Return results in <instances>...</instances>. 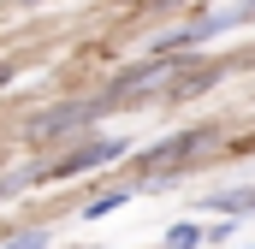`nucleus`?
I'll return each mask as SVG.
<instances>
[{
    "instance_id": "nucleus-1",
    "label": "nucleus",
    "mask_w": 255,
    "mask_h": 249,
    "mask_svg": "<svg viewBox=\"0 0 255 249\" xmlns=\"http://www.w3.org/2000/svg\"><path fill=\"white\" fill-rule=\"evenodd\" d=\"M113 101L101 95V101H60V107H48V113H36L30 119V136L36 142H60V136H71V130H83L89 119H101Z\"/></svg>"
},
{
    "instance_id": "nucleus-2",
    "label": "nucleus",
    "mask_w": 255,
    "mask_h": 249,
    "mask_svg": "<svg viewBox=\"0 0 255 249\" xmlns=\"http://www.w3.org/2000/svg\"><path fill=\"white\" fill-rule=\"evenodd\" d=\"M107 160H125V136H83L77 148H65L54 160V178H71V172H95Z\"/></svg>"
},
{
    "instance_id": "nucleus-3",
    "label": "nucleus",
    "mask_w": 255,
    "mask_h": 249,
    "mask_svg": "<svg viewBox=\"0 0 255 249\" xmlns=\"http://www.w3.org/2000/svg\"><path fill=\"white\" fill-rule=\"evenodd\" d=\"M202 136H208V130H178V136H166V142L142 148L130 166H136V172H148V178H154V172H172V166H184L196 148H202Z\"/></svg>"
},
{
    "instance_id": "nucleus-4",
    "label": "nucleus",
    "mask_w": 255,
    "mask_h": 249,
    "mask_svg": "<svg viewBox=\"0 0 255 249\" xmlns=\"http://www.w3.org/2000/svg\"><path fill=\"white\" fill-rule=\"evenodd\" d=\"M208 208H214V214H232V220H238V214H255V184H244V190H214Z\"/></svg>"
},
{
    "instance_id": "nucleus-5",
    "label": "nucleus",
    "mask_w": 255,
    "mask_h": 249,
    "mask_svg": "<svg viewBox=\"0 0 255 249\" xmlns=\"http://www.w3.org/2000/svg\"><path fill=\"white\" fill-rule=\"evenodd\" d=\"M196 244H202V226H190V220H178L166 232V249H196Z\"/></svg>"
},
{
    "instance_id": "nucleus-6",
    "label": "nucleus",
    "mask_w": 255,
    "mask_h": 249,
    "mask_svg": "<svg viewBox=\"0 0 255 249\" xmlns=\"http://www.w3.org/2000/svg\"><path fill=\"white\" fill-rule=\"evenodd\" d=\"M125 202H130V190H113V196H95L83 214H89V220H101V214H113V208H125Z\"/></svg>"
},
{
    "instance_id": "nucleus-7",
    "label": "nucleus",
    "mask_w": 255,
    "mask_h": 249,
    "mask_svg": "<svg viewBox=\"0 0 255 249\" xmlns=\"http://www.w3.org/2000/svg\"><path fill=\"white\" fill-rule=\"evenodd\" d=\"M0 249H48V232H18V238H6Z\"/></svg>"
},
{
    "instance_id": "nucleus-8",
    "label": "nucleus",
    "mask_w": 255,
    "mask_h": 249,
    "mask_svg": "<svg viewBox=\"0 0 255 249\" xmlns=\"http://www.w3.org/2000/svg\"><path fill=\"white\" fill-rule=\"evenodd\" d=\"M232 232H238V220H220V226L202 232V244H232Z\"/></svg>"
},
{
    "instance_id": "nucleus-9",
    "label": "nucleus",
    "mask_w": 255,
    "mask_h": 249,
    "mask_svg": "<svg viewBox=\"0 0 255 249\" xmlns=\"http://www.w3.org/2000/svg\"><path fill=\"white\" fill-rule=\"evenodd\" d=\"M232 24H255V0H238L232 6Z\"/></svg>"
},
{
    "instance_id": "nucleus-10",
    "label": "nucleus",
    "mask_w": 255,
    "mask_h": 249,
    "mask_svg": "<svg viewBox=\"0 0 255 249\" xmlns=\"http://www.w3.org/2000/svg\"><path fill=\"white\" fill-rule=\"evenodd\" d=\"M125 6H184V0H125Z\"/></svg>"
},
{
    "instance_id": "nucleus-11",
    "label": "nucleus",
    "mask_w": 255,
    "mask_h": 249,
    "mask_svg": "<svg viewBox=\"0 0 255 249\" xmlns=\"http://www.w3.org/2000/svg\"><path fill=\"white\" fill-rule=\"evenodd\" d=\"M12 190H24V184H18V178H0V202H6V196H12Z\"/></svg>"
},
{
    "instance_id": "nucleus-12",
    "label": "nucleus",
    "mask_w": 255,
    "mask_h": 249,
    "mask_svg": "<svg viewBox=\"0 0 255 249\" xmlns=\"http://www.w3.org/2000/svg\"><path fill=\"white\" fill-rule=\"evenodd\" d=\"M0 83H12V65H0Z\"/></svg>"
},
{
    "instance_id": "nucleus-13",
    "label": "nucleus",
    "mask_w": 255,
    "mask_h": 249,
    "mask_svg": "<svg viewBox=\"0 0 255 249\" xmlns=\"http://www.w3.org/2000/svg\"><path fill=\"white\" fill-rule=\"evenodd\" d=\"M18 6H48V0H18Z\"/></svg>"
}]
</instances>
